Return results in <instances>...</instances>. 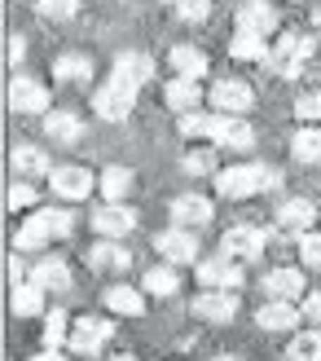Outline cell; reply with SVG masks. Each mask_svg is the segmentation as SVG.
Instances as JSON below:
<instances>
[{"label":"cell","instance_id":"cell-40","mask_svg":"<svg viewBox=\"0 0 321 361\" xmlns=\"http://www.w3.org/2000/svg\"><path fill=\"white\" fill-rule=\"evenodd\" d=\"M176 18H181V23H207L211 18V0H176Z\"/></svg>","mask_w":321,"mask_h":361},{"label":"cell","instance_id":"cell-19","mask_svg":"<svg viewBox=\"0 0 321 361\" xmlns=\"http://www.w3.org/2000/svg\"><path fill=\"white\" fill-rule=\"evenodd\" d=\"M234 18H238V31H251V35H273L277 31V9L264 5V0H246Z\"/></svg>","mask_w":321,"mask_h":361},{"label":"cell","instance_id":"cell-24","mask_svg":"<svg viewBox=\"0 0 321 361\" xmlns=\"http://www.w3.org/2000/svg\"><path fill=\"white\" fill-rule=\"evenodd\" d=\"M277 225L282 229H304V233H313V225H317V203H308V198H287V203L277 207Z\"/></svg>","mask_w":321,"mask_h":361},{"label":"cell","instance_id":"cell-10","mask_svg":"<svg viewBox=\"0 0 321 361\" xmlns=\"http://www.w3.org/2000/svg\"><path fill=\"white\" fill-rule=\"evenodd\" d=\"M168 212H172V225L194 229V233H199L203 225H211V221H216V203H211L207 194H176Z\"/></svg>","mask_w":321,"mask_h":361},{"label":"cell","instance_id":"cell-8","mask_svg":"<svg viewBox=\"0 0 321 361\" xmlns=\"http://www.w3.org/2000/svg\"><path fill=\"white\" fill-rule=\"evenodd\" d=\"M49 190L58 194L62 203H84V198L97 190V176L88 172V168H80V164H62V168H53Z\"/></svg>","mask_w":321,"mask_h":361},{"label":"cell","instance_id":"cell-20","mask_svg":"<svg viewBox=\"0 0 321 361\" xmlns=\"http://www.w3.org/2000/svg\"><path fill=\"white\" fill-rule=\"evenodd\" d=\"M115 80H128V84H150L154 80V62H150V53H141V49H123L119 58H115Z\"/></svg>","mask_w":321,"mask_h":361},{"label":"cell","instance_id":"cell-32","mask_svg":"<svg viewBox=\"0 0 321 361\" xmlns=\"http://www.w3.org/2000/svg\"><path fill=\"white\" fill-rule=\"evenodd\" d=\"M44 295H49V291H40V286L27 278L23 286H13V313H18V317H40V313H44Z\"/></svg>","mask_w":321,"mask_h":361},{"label":"cell","instance_id":"cell-43","mask_svg":"<svg viewBox=\"0 0 321 361\" xmlns=\"http://www.w3.org/2000/svg\"><path fill=\"white\" fill-rule=\"evenodd\" d=\"M299 309H304V317H308L313 326L321 331V291H308V295H304V304H299Z\"/></svg>","mask_w":321,"mask_h":361},{"label":"cell","instance_id":"cell-23","mask_svg":"<svg viewBox=\"0 0 321 361\" xmlns=\"http://www.w3.org/2000/svg\"><path fill=\"white\" fill-rule=\"evenodd\" d=\"M97 190H101L106 203H123V198H128V194L137 190V172L115 164V168H106V172L97 176Z\"/></svg>","mask_w":321,"mask_h":361},{"label":"cell","instance_id":"cell-35","mask_svg":"<svg viewBox=\"0 0 321 361\" xmlns=\"http://www.w3.org/2000/svg\"><path fill=\"white\" fill-rule=\"evenodd\" d=\"M287 357L291 361H321V331H304V335H295L291 344H287Z\"/></svg>","mask_w":321,"mask_h":361},{"label":"cell","instance_id":"cell-9","mask_svg":"<svg viewBox=\"0 0 321 361\" xmlns=\"http://www.w3.org/2000/svg\"><path fill=\"white\" fill-rule=\"evenodd\" d=\"M194 274H199L203 291H238V286L246 282L242 278V264L229 260V256H207V260L194 264Z\"/></svg>","mask_w":321,"mask_h":361},{"label":"cell","instance_id":"cell-47","mask_svg":"<svg viewBox=\"0 0 321 361\" xmlns=\"http://www.w3.org/2000/svg\"><path fill=\"white\" fill-rule=\"evenodd\" d=\"M211 361H246V357H229V353H220V357H211Z\"/></svg>","mask_w":321,"mask_h":361},{"label":"cell","instance_id":"cell-31","mask_svg":"<svg viewBox=\"0 0 321 361\" xmlns=\"http://www.w3.org/2000/svg\"><path fill=\"white\" fill-rule=\"evenodd\" d=\"M229 53H234L238 62H269V44H264V35H251V31H238L234 44H229Z\"/></svg>","mask_w":321,"mask_h":361},{"label":"cell","instance_id":"cell-25","mask_svg":"<svg viewBox=\"0 0 321 361\" xmlns=\"http://www.w3.org/2000/svg\"><path fill=\"white\" fill-rule=\"evenodd\" d=\"M163 97H168V106L172 111H181V115H194L199 111V102H203V88H199V80H168L163 84Z\"/></svg>","mask_w":321,"mask_h":361},{"label":"cell","instance_id":"cell-41","mask_svg":"<svg viewBox=\"0 0 321 361\" xmlns=\"http://www.w3.org/2000/svg\"><path fill=\"white\" fill-rule=\"evenodd\" d=\"M299 256H304V264L321 269V229H313V233H299Z\"/></svg>","mask_w":321,"mask_h":361},{"label":"cell","instance_id":"cell-13","mask_svg":"<svg viewBox=\"0 0 321 361\" xmlns=\"http://www.w3.org/2000/svg\"><path fill=\"white\" fill-rule=\"evenodd\" d=\"M189 309L199 322H211V326H225V322H234L238 317V300L234 291H199L189 300Z\"/></svg>","mask_w":321,"mask_h":361},{"label":"cell","instance_id":"cell-36","mask_svg":"<svg viewBox=\"0 0 321 361\" xmlns=\"http://www.w3.org/2000/svg\"><path fill=\"white\" fill-rule=\"evenodd\" d=\"M181 168H185L189 176H216V172H220V168H216V150H207V146L189 150V154L181 159Z\"/></svg>","mask_w":321,"mask_h":361},{"label":"cell","instance_id":"cell-49","mask_svg":"<svg viewBox=\"0 0 321 361\" xmlns=\"http://www.w3.org/2000/svg\"><path fill=\"white\" fill-rule=\"evenodd\" d=\"M168 5H176V0H168Z\"/></svg>","mask_w":321,"mask_h":361},{"label":"cell","instance_id":"cell-22","mask_svg":"<svg viewBox=\"0 0 321 361\" xmlns=\"http://www.w3.org/2000/svg\"><path fill=\"white\" fill-rule=\"evenodd\" d=\"M168 62H172V71H176L181 80H207V71H211L207 53L194 49V44H176V49L168 53Z\"/></svg>","mask_w":321,"mask_h":361},{"label":"cell","instance_id":"cell-48","mask_svg":"<svg viewBox=\"0 0 321 361\" xmlns=\"http://www.w3.org/2000/svg\"><path fill=\"white\" fill-rule=\"evenodd\" d=\"M115 361H137V357H128V353H123V357H115Z\"/></svg>","mask_w":321,"mask_h":361},{"label":"cell","instance_id":"cell-12","mask_svg":"<svg viewBox=\"0 0 321 361\" xmlns=\"http://www.w3.org/2000/svg\"><path fill=\"white\" fill-rule=\"evenodd\" d=\"M137 225H141V216H137L128 203H101V207L93 212V229L101 233V238H115V243H123Z\"/></svg>","mask_w":321,"mask_h":361},{"label":"cell","instance_id":"cell-5","mask_svg":"<svg viewBox=\"0 0 321 361\" xmlns=\"http://www.w3.org/2000/svg\"><path fill=\"white\" fill-rule=\"evenodd\" d=\"M317 53V40L313 35H299V31H287L282 40L273 44L269 53V66L277 71V75H299V66H304L308 58Z\"/></svg>","mask_w":321,"mask_h":361},{"label":"cell","instance_id":"cell-17","mask_svg":"<svg viewBox=\"0 0 321 361\" xmlns=\"http://www.w3.org/2000/svg\"><path fill=\"white\" fill-rule=\"evenodd\" d=\"M88 264H93L97 274H128V269H132V251L123 243H115V238H101V243L88 247Z\"/></svg>","mask_w":321,"mask_h":361},{"label":"cell","instance_id":"cell-26","mask_svg":"<svg viewBox=\"0 0 321 361\" xmlns=\"http://www.w3.org/2000/svg\"><path fill=\"white\" fill-rule=\"evenodd\" d=\"M9 164H13V172L23 176V180H31V176H53V164H49V154L40 146H13Z\"/></svg>","mask_w":321,"mask_h":361},{"label":"cell","instance_id":"cell-15","mask_svg":"<svg viewBox=\"0 0 321 361\" xmlns=\"http://www.w3.org/2000/svg\"><path fill=\"white\" fill-rule=\"evenodd\" d=\"M308 291V278L299 274L295 264H277V269H269V274H264V295L269 300H299Z\"/></svg>","mask_w":321,"mask_h":361},{"label":"cell","instance_id":"cell-1","mask_svg":"<svg viewBox=\"0 0 321 361\" xmlns=\"http://www.w3.org/2000/svg\"><path fill=\"white\" fill-rule=\"evenodd\" d=\"M70 229H75V216H70L66 207H40V212H31L23 225H18V251H35V247H44L53 238H70Z\"/></svg>","mask_w":321,"mask_h":361},{"label":"cell","instance_id":"cell-3","mask_svg":"<svg viewBox=\"0 0 321 361\" xmlns=\"http://www.w3.org/2000/svg\"><path fill=\"white\" fill-rule=\"evenodd\" d=\"M137 111V84H128V80H106L97 93H93V115L97 119H106V123H123Z\"/></svg>","mask_w":321,"mask_h":361},{"label":"cell","instance_id":"cell-11","mask_svg":"<svg viewBox=\"0 0 321 361\" xmlns=\"http://www.w3.org/2000/svg\"><path fill=\"white\" fill-rule=\"evenodd\" d=\"M207 97L216 106V115H246L256 106V93H251L246 80H216L207 88Z\"/></svg>","mask_w":321,"mask_h":361},{"label":"cell","instance_id":"cell-30","mask_svg":"<svg viewBox=\"0 0 321 361\" xmlns=\"http://www.w3.org/2000/svg\"><path fill=\"white\" fill-rule=\"evenodd\" d=\"M141 291L163 300V295H176V291H181V278H176L172 264H154V269H146V278H141Z\"/></svg>","mask_w":321,"mask_h":361},{"label":"cell","instance_id":"cell-16","mask_svg":"<svg viewBox=\"0 0 321 361\" xmlns=\"http://www.w3.org/2000/svg\"><path fill=\"white\" fill-rule=\"evenodd\" d=\"M211 141L225 146V150H251L256 133H251V123H246L242 115H216V123H211Z\"/></svg>","mask_w":321,"mask_h":361},{"label":"cell","instance_id":"cell-2","mask_svg":"<svg viewBox=\"0 0 321 361\" xmlns=\"http://www.w3.org/2000/svg\"><path fill=\"white\" fill-rule=\"evenodd\" d=\"M277 172L264 168V164H234V168H220L216 172V194L225 198H251V194H264L277 185Z\"/></svg>","mask_w":321,"mask_h":361},{"label":"cell","instance_id":"cell-28","mask_svg":"<svg viewBox=\"0 0 321 361\" xmlns=\"http://www.w3.org/2000/svg\"><path fill=\"white\" fill-rule=\"evenodd\" d=\"M53 80L58 84H88L93 80V58L88 53H62L53 62Z\"/></svg>","mask_w":321,"mask_h":361},{"label":"cell","instance_id":"cell-37","mask_svg":"<svg viewBox=\"0 0 321 361\" xmlns=\"http://www.w3.org/2000/svg\"><path fill=\"white\" fill-rule=\"evenodd\" d=\"M295 119L304 128H321V93H299L295 97Z\"/></svg>","mask_w":321,"mask_h":361},{"label":"cell","instance_id":"cell-14","mask_svg":"<svg viewBox=\"0 0 321 361\" xmlns=\"http://www.w3.org/2000/svg\"><path fill=\"white\" fill-rule=\"evenodd\" d=\"M9 106L18 115H49V88L31 75H18L9 84Z\"/></svg>","mask_w":321,"mask_h":361},{"label":"cell","instance_id":"cell-38","mask_svg":"<svg viewBox=\"0 0 321 361\" xmlns=\"http://www.w3.org/2000/svg\"><path fill=\"white\" fill-rule=\"evenodd\" d=\"M35 13L49 18V23H66V18L80 13V0H35Z\"/></svg>","mask_w":321,"mask_h":361},{"label":"cell","instance_id":"cell-34","mask_svg":"<svg viewBox=\"0 0 321 361\" xmlns=\"http://www.w3.org/2000/svg\"><path fill=\"white\" fill-rule=\"evenodd\" d=\"M291 154L299 164H321V128H299L291 141Z\"/></svg>","mask_w":321,"mask_h":361},{"label":"cell","instance_id":"cell-4","mask_svg":"<svg viewBox=\"0 0 321 361\" xmlns=\"http://www.w3.org/2000/svg\"><path fill=\"white\" fill-rule=\"evenodd\" d=\"M264 247H269V229H260V225H234V229L220 233V256L238 260V264L260 260Z\"/></svg>","mask_w":321,"mask_h":361},{"label":"cell","instance_id":"cell-46","mask_svg":"<svg viewBox=\"0 0 321 361\" xmlns=\"http://www.w3.org/2000/svg\"><path fill=\"white\" fill-rule=\"evenodd\" d=\"M313 27H317V31H321V5H317V9H313Z\"/></svg>","mask_w":321,"mask_h":361},{"label":"cell","instance_id":"cell-33","mask_svg":"<svg viewBox=\"0 0 321 361\" xmlns=\"http://www.w3.org/2000/svg\"><path fill=\"white\" fill-rule=\"evenodd\" d=\"M40 344H44V353H58L62 344H70V322H66L62 309L44 313V335H40Z\"/></svg>","mask_w":321,"mask_h":361},{"label":"cell","instance_id":"cell-21","mask_svg":"<svg viewBox=\"0 0 321 361\" xmlns=\"http://www.w3.org/2000/svg\"><path fill=\"white\" fill-rule=\"evenodd\" d=\"M31 282L40 291H70V264L58 256H44V260L31 264Z\"/></svg>","mask_w":321,"mask_h":361},{"label":"cell","instance_id":"cell-18","mask_svg":"<svg viewBox=\"0 0 321 361\" xmlns=\"http://www.w3.org/2000/svg\"><path fill=\"white\" fill-rule=\"evenodd\" d=\"M256 326L269 331V335H291L299 326V309L287 304V300H264L260 313H256Z\"/></svg>","mask_w":321,"mask_h":361},{"label":"cell","instance_id":"cell-44","mask_svg":"<svg viewBox=\"0 0 321 361\" xmlns=\"http://www.w3.org/2000/svg\"><path fill=\"white\" fill-rule=\"evenodd\" d=\"M23 58H27V40H23V35H9V62L18 66Z\"/></svg>","mask_w":321,"mask_h":361},{"label":"cell","instance_id":"cell-6","mask_svg":"<svg viewBox=\"0 0 321 361\" xmlns=\"http://www.w3.org/2000/svg\"><path fill=\"white\" fill-rule=\"evenodd\" d=\"M154 251L163 264H199V233L172 225L163 233H154Z\"/></svg>","mask_w":321,"mask_h":361},{"label":"cell","instance_id":"cell-29","mask_svg":"<svg viewBox=\"0 0 321 361\" xmlns=\"http://www.w3.org/2000/svg\"><path fill=\"white\" fill-rule=\"evenodd\" d=\"M44 133L53 141H62V146H75V141L84 137V123H80L75 111H49L44 115Z\"/></svg>","mask_w":321,"mask_h":361},{"label":"cell","instance_id":"cell-42","mask_svg":"<svg viewBox=\"0 0 321 361\" xmlns=\"http://www.w3.org/2000/svg\"><path fill=\"white\" fill-rule=\"evenodd\" d=\"M9 207L18 212V207H35V190L27 185V180H13L9 185Z\"/></svg>","mask_w":321,"mask_h":361},{"label":"cell","instance_id":"cell-27","mask_svg":"<svg viewBox=\"0 0 321 361\" xmlns=\"http://www.w3.org/2000/svg\"><path fill=\"white\" fill-rule=\"evenodd\" d=\"M101 304L119 317H141L146 313V291H132V286H106Z\"/></svg>","mask_w":321,"mask_h":361},{"label":"cell","instance_id":"cell-45","mask_svg":"<svg viewBox=\"0 0 321 361\" xmlns=\"http://www.w3.org/2000/svg\"><path fill=\"white\" fill-rule=\"evenodd\" d=\"M31 361H70V357H62V353H35Z\"/></svg>","mask_w":321,"mask_h":361},{"label":"cell","instance_id":"cell-7","mask_svg":"<svg viewBox=\"0 0 321 361\" xmlns=\"http://www.w3.org/2000/svg\"><path fill=\"white\" fill-rule=\"evenodd\" d=\"M115 339V326L106 317H80L75 326H70V353L75 357H101V348Z\"/></svg>","mask_w":321,"mask_h":361},{"label":"cell","instance_id":"cell-39","mask_svg":"<svg viewBox=\"0 0 321 361\" xmlns=\"http://www.w3.org/2000/svg\"><path fill=\"white\" fill-rule=\"evenodd\" d=\"M211 123H216V115H203V111H194V115H181V123H176V128H181V137H203V141H211Z\"/></svg>","mask_w":321,"mask_h":361}]
</instances>
